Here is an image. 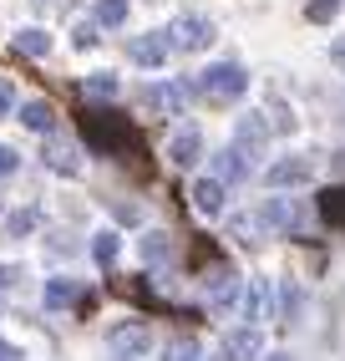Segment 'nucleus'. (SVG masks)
I'll return each mask as SVG.
<instances>
[{
  "label": "nucleus",
  "instance_id": "nucleus-7",
  "mask_svg": "<svg viewBox=\"0 0 345 361\" xmlns=\"http://www.w3.org/2000/svg\"><path fill=\"white\" fill-rule=\"evenodd\" d=\"M168 51H172V46H168L163 31H142V36L127 41V56H132L137 66H147V71H153V66H168Z\"/></svg>",
  "mask_w": 345,
  "mask_h": 361
},
{
  "label": "nucleus",
  "instance_id": "nucleus-3",
  "mask_svg": "<svg viewBox=\"0 0 345 361\" xmlns=\"http://www.w3.org/2000/svg\"><path fill=\"white\" fill-rule=\"evenodd\" d=\"M163 36H168L172 51H208V46H213V20H203V16H172Z\"/></svg>",
  "mask_w": 345,
  "mask_h": 361
},
{
  "label": "nucleus",
  "instance_id": "nucleus-21",
  "mask_svg": "<svg viewBox=\"0 0 345 361\" xmlns=\"http://www.w3.org/2000/svg\"><path fill=\"white\" fill-rule=\"evenodd\" d=\"M96 26H127V0H96Z\"/></svg>",
  "mask_w": 345,
  "mask_h": 361
},
{
  "label": "nucleus",
  "instance_id": "nucleus-2",
  "mask_svg": "<svg viewBox=\"0 0 345 361\" xmlns=\"http://www.w3.org/2000/svg\"><path fill=\"white\" fill-rule=\"evenodd\" d=\"M199 97L203 102H239L244 92H249V71L234 66V61H213L208 71H199Z\"/></svg>",
  "mask_w": 345,
  "mask_h": 361
},
{
  "label": "nucleus",
  "instance_id": "nucleus-10",
  "mask_svg": "<svg viewBox=\"0 0 345 361\" xmlns=\"http://www.w3.org/2000/svg\"><path fill=\"white\" fill-rule=\"evenodd\" d=\"M234 310H239V321H264L269 316V285L264 280H249V285H239V295H234Z\"/></svg>",
  "mask_w": 345,
  "mask_h": 361
},
{
  "label": "nucleus",
  "instance_id": "nucleus-34",
  "mask_svg": "<svg viewBox=\"0 0 345 361\" xmlns=\"http://www.w3.org/2000/svg\"><path fill=\"white\" fill-rule=\"evenodd\" d=\"M269 361H289V356H269Z\"/></svg>",
  "mask_w": 345,
  "mask_h": 361
},
{
  "label": "nucleus",
  "instance_id": "nucleus-23",
  "mask_svg": "<svg viewBox=\"0 0 345 361\" xmlns=\"http://www.w3.org/2000/svg\"><path fill=\"white\" fill-rule=\"evenodd\" d=\"M92 259L102 264V270H107V264L117 259V234H112V229H102V234H92Z\"/></svg>",
  "mask_w": 345,
  "mask_h": 361
},
{
  "label": "nucleus",
  "instance_id": "nucleus-4",
  "mask_svg": "<svg viewBox=\"0 0 345 361\" xmlns=\"http://www.w3.org/2000/svg\"><path fill=\"white\" fill-rule=\"evenodd\" d=\"M300 219H305L300 199H264L259 214H254V224L269 229V234H289V229H300Z\"/></svg>",
  "mask_w": 345,
  "mask_h": 361
},
{
  "label": "nucleus",
  "instance_id": "nucleus-30",
  "mask_svg": "<svg viewBox=\"0 0 345 361\" xmlns=\"http://www.w3.org/2000/svg\"><path fill=\"white\" fill-rule=\"evenodd\" d=\"M6 112H15V87L0 77V117H6Z\"/></svg>",
  "mask_w": 345,
  "mask_h": 361
},
{
  "label": "nucleus",
  "instance_id": "nucleus-27",
  "mask_svg": "<svg viewBox=\"0 0 345 361\" xmlns=\"http://www.w3.org/2000/svg\"><path fill=\"white\" fill-rule=\"evenodd\" d=\"M87 92H92V97H117V77H112V71H92Z\"/></svg>",
  "mask_w": 345,
  "mask_h": 361
},
{
  "label": "nucleus",
  "instance_id": "nucleus-26",
  "mask_svg": "<svg viewBox=\"0 0 345 361\" xmlns=\"http://www.w3.org/2000/svg\"><path fill=\"white\" fill-rule=\"evenodd\" d=\"M340 6H345V0H310L305 16L315 20V26H325V20H335V16H340Z\"/></svg>",
  "mask_w": 345,
  "mask_h": 361
},
{
  "label": "nucleus",
  "instance_id": "nucleus-20",
  "mask_svg": "<svg viewBox=\"0 0 345 361\" xmlns=\"http://www.w3.org/2000/svg\"><path fill=\"white\" fill-rule=\"evenodd\" d=\"M36 224H41L36 209H15V214H6V234H11V239H31Z\"/></svg>",
  "mask_w": 345,
  "mask_h": 361
},
{
  "label": "nucleus",
  "instance_id": "nucleus-31",
  "mask_svg": "<svg viewBox=\"0 0 345 361\" xmlns=\"http://www.w3.org/2000/svg\"><path fill=\"white\" fill-rule=\"evenodd\" d=\"M330 61H335V66L345 71V41H335V46H330Z\"/></svg>",
  "mask_w": 345,
  "mask_h": 361
},
{
  "label": "nucleus",
  "instance_id": "nucleus-1",
  "mask_svg": "<svg viewBox=\"0 0 345 361\" xmlns=\"http://www.w3.org/2000/svg\"><path fill=\"white\" fill-rule=\"evenodd\" d=\"M82 137H87L92 153L117 158V163H127V148H137L127 117H117V112H87V117H82Z\"/></svg>",
  "mask_w": 345,
  "mask_h": 361
},
{
  "label": "nucleus",
  "instance_id": "nucleus-15",
  "mask_svg": "<svg viewBox=\"0 0 345 361\" xmlns=\"http://www.w3.org/2000/svg\"><path fill=\"white\" fill-rule=\"evenodd\" d=\"M46 168H56L61 178H77V173H82V158H77V148H71V142L51 137V142H46Z\"/></svg>",
  "mask_w": 345,
  "mask_h": 361
},
{
  "label": "nucleus",
  "instance_id": "nucleus-16",
  "mask_svg": "<svg viewBox=\"0 0 345 361\" xmlns=\"http://www.w3.org/2000/svg\"><path fill=\"white\" fill-rule=\"evenodd\" d=\"M20 123H26L31 133H41V137H51L56 112H51V102H26V107H20Z\"/></svg>",
  "mask_w": 345,
  "mask_h": 361
},
{
  "label": "nucleus",
  "instance_id": "nucleus-29",
  "mask_svg": "<svg viewBox=\"0 0 345 361\" xmlns=\"http://www.w3.org/2000/svg\"><path fill=\"white\" fill-rule=\"evenodd\" d=\"M300 316V285H284V321Z\"/></svg>",
  "mask_w": 345,
  "mask_h": 361
},
{
  "label": "nucleus",
  "instance_id": "nucleus-22",
  "mask_svg": "<svg viewBox=\"0 0 345 361\" xmlns=\"http://www.w3.org/2000/svg\"><path fill=\"white\" fill-rule=\"evenodd\" d=\"M163 361H199V341L193 336H172L163 346Z\"/></svg>",
  "mask_w": 345,
  "mask_h": 361
},
{
  "label": "nucleus",
  "instance_id": "nucleus-8",
  "mask_svg": "<svg viewBox=\"0 0 345 361\" xmlns=\"http://www.w3.org/2000/svg\"><path fill=\"white\" fill-rule=\"evenodd\" d=\"M224 361H259L264 356V336H259V326H239V331H229L224 336Z\"/></svg>",
  "mask_w": 345,
  "mask_h": 361
},
{
  "label": "nucleus",
  "instance_id": "nucleus-12",
  "mask_svg": "<svg viewBox=\"0 0 345 361\" xmlns=\"http://www.w3.org/2000/svg\"><path fill=\"white\" fill-rule=\"evenodd\" d=\"M199 153H203L199 128H178V133L168 137V163H172V168H193V163H199Z\"/></svg>",
  "mask_w": 345,
  "mask_h": 361
},
{
  "label": "nucleus",
  "instance_id": "nucleus-18",
  "mask_svg": "<svg viewBox=\"0 0 345 361\" xmlns=\"http://www.w3.org/2000/svg\"><path fill=\"white\" fill-rule=\"evenodd\" d=\"M320 214H325L330 229H345V183H335V188L320 194Z\"/></svg>",
  "mask_w": 345,
  "mask_h": 361
},
{
  "label": "nucleus",
  "instance_id": "nucleus-33",
  "mask_svg": "<svg viewBox=\"0 0 345 361\" xmlns=\"http://www.w3.org/2000/svg\"><path fill=\"white\" fill-rule=\"evenodd\" d=\"M0 361H20V351L15 346H0Z\"/></svg>",
  "mask_w": 345,
  "mask_h": 361
},
{
  "label": "nucleus",
  "instance_id": "nucleus-11",
  "mask_svg": "<svg viewBox=\"0 0 345 361\" xmlns=\"http://www.w3.org/2000/svg\"><path fill=\"white\" fill-rule=\"evenodd\" d=\"M193 209L203 214V219H218V214H224V199H229V188L218 183V178H193Z\"/></svg>",
  "mask_w": 345,
  "mask_h": 361
},
{
  "label": "nucleus",
  "instance_id": "nucleus-6",
  "mask_svg": "<svg viewBox=\"0 0 345 361\" xmlns=\"http://www.w3.org/2000/svg\"><path fill=\"white\" fill-rule=\"evenodd\" d=\"M315 178V163L310 158H280V163H269V173H264V183L269 188H300V183H310Z\"/></svg>",
  "mask_w": 345,
  "mask_h": 361
},
{
  "label": "nucleus",
  "instance_id": "nucleus-24",
  "mask_svg": "<svg viewBox=\"0 0 345 361\" xmlns=\"http://www.w3.org/2000/svg\"><path fill=\"white\" fill-rule=\"evenodd\" d=\"M71 300H77V285H71V280H46V305H51V310H61Z\"/></svg>",
  "mask_w": 345,
  "mask_h": 361
},
{
  "label": "nucleus",
  "instance_id": "nucleus-9",
  "mask_svg": "<svg viewBox=\"0 0 345 361\" xmlns=\"http://www.w3.org/2000/svg\"><path fill=\"white\" fill-rule=\"evenodd\" d=\"M203 295H208V305H234L239 275L229 270V264H208V270H203Z\"/></svg>",
  "mask_w": 345,
  "mask_h": 361
},
{
  "label": "nucleus",
  "instance_id": "nucleus-13",
  "mask_svg": "<svg viewBox=\"0 0 345 361\" xmlns=\"http://www.w3.org/2000/svg\"><path fill=\"white\" fill-rule=\"evenodd\" d=\"M264 142H269L264 112H244V117H239V128H234V148H239V153H259Z\"/></svg>",
  "mask_w": 345,
  "mask_h": 361
},
{
  "label": "nucleus",
  "instance_id": "nucleus-25",
  "mask_svg": "<svg viewBox=\"0 0 345 361\" xmlns=\"http://www.w3.org/2000/svg\"><path fill=\"white\" fill-rule=\"evenodd\" d=\"M137 250H142V259H147V264H158V259L168 255V234H163V229H147Z\"/></svg>",
  "mask_w": 345,
  "mask_h": 361
},
{
  "label": "nucleus",
  "instance_id": "nucleus-5",
  "mask_svg": "<svg viewBox=\"0 0 345 361\" xmlns=\"http://www.w3.org/2000/svg\"><path fill=\"white\" fill-rule=\"evenodd\" d=\"M147 341H153V336H147V326H142V321H122V326H112V331H107V346H112V356H117V361H137V356L147 351Z\"/></svg>",
  "mask_w": 345,
  "mask_h": 361
},
{
  "label": "nucleus",
  "instance_id": "nucleus-28",
  "mask_svg": "<svg viewBox=\"0 0 345 361\" xmlns=\"http://www.w3.org/2000/svg\"><path fill=\"white\" fill-rule=\"evenodd\" d=\"M71 41H77V51L96 46V20H77V31H71Z\"/></svg>",
  "mask_w": 345,
  "mask_h": 361
},
{
  "label": "nucleus",
  "instance_id": "nucleus-32",
  "mask_svg": "<svg viewBox=\"0 0 345 361\" xmlns=\"http://www.w3.org/2000/svg\"><path fill=\"white\" fill-rule=\"evenodd\" d=\"M11 168H15V153H11V148H0V173H11Z\"/></svg>",
  "mask_w": 345,
  "mask_h": 361
},
{
  "label": "nucleus",
  "instance_id": "nucleus-19",
  "mask_svg": "<svg viewBox=\"0 0 345 361\" xmlns=\"http://www.w3.org/2000/svg\"><path fill=\"white\" fill-rule=\"evenodd\" d=\"M15 51L20 56H46V51H51V36L36 31V26H26V31H15Z\"/></svg>",
  "mask_w": 345,
  "mask_h": 361
},
{
  "label": "nucleus",
  "instance_id": "nucleus-14",
  "mask_svg": "<svg viewBox=\"0 0 345 361\" xmlns=\"http://www.w3.org/2000/svg\"><path fill=\"white\" fill-rule=\"evenodd\" d=\"M208 178H218L224 188H229V183H239V178H249V158H244L239 148H224V153L213 158V173H208Z\"/></svg>",
  "mask_w": 345,
  "mask_h": 361
},
{
  "label": "nucleus",
  "instance_id": "nucleus-17",
  "mask_svg": "<svg viewBox=\"0 0 345 361\" xmlns=\"http://www.w3.org/2000/svg\"><path fill=\"white\" fill-rule=\"evenodd\" d=\"M153 102H158L163 112H172V117H183V107H188V87H183V82H163V87H153Z\"/></svg>",
  "mask_w": 345,
  "mask_h": 361
}]
</instances>
